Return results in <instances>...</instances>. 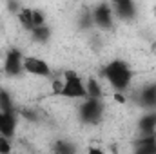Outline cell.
Listing matches in <instances>:
<instances>
[{
    "label": "cell",
    "mask_w": 156,
    "mask_h": 154,
    "mask_svg": "<svg viewBox=\"0 0 156 154\" xmlns=\"http://www.w3.org/2000/svg\"><path fill=\"white\" fill-rule=\"evenodd\" d=\"M18 22L22 24L24 29L31 31L35 27V24H33V9L31 7H20L18 9Z\"/></svg>",
    "instance_id": "11"
},
{
    "label": "cell",
    "mask_w": 156,
    "mask_h": 154,
    "mask_svg": "<svg viewBox=\"0 0 156 154\" xmlns=\"http://www.w3.org/2000/svg\"><path fill=\"white\" fill-rule=\"evenodd\" d=\"M109 2H116V0H109Z\"/></svg>",
    "instance_id": "20"
},
{
    "label": "cell",
    "mask_w": 156,
    "mask_h": 154,
    "mask_svg": "<svg viewBox=\"0 0 156 154\" xmlns=\"http://www.w3.org/2000/svg\"><path fill=\"white\" fill-rule=\"evenodd\" d=\"M85 89H87V96H91V98H102V89H100V85H98V82L94 78H89Z\"/></svg>",
    "instance_id": "15"
},
{
    "label": "cell",
    "mask_w": 156,
    "mask_h": 154,
    "mask_svg": "<svg viewBox=\"0 0 156 154\" xmlns=\"http://www.w3.org/2000/svg\"><path fill=\"white\" fill-rule=\"evenodd\" d=\"M0 111H4V113H15L11 96H9V93L4 91V89H0Z\"/></svg>",
    "instance_id": "14"
},
{
    "label": "cell",
    "mask_w": 156,
    "mask_h": 154,
    "mask_svg": "<svg viewBox=\"0 0 156 154\" xmlns=\"http://www.w3.org/2000/svg\"><path fill=\"white\" fill-rule=\"evenodd\" d=\"M93 20L98 27L102 29H111L113 27V7L105 2L98 4L93 11Z\"/></svg>",
    "instance_id": "5"
},
{
    "label": "cell",
    "mask_w": 156,
    "mask_h": 154,
    "mask_svg": "<svg viewBox=\"0 0 156 154\" xmlns=\"http://www.w3.org/2000/svg\"><path fill=\"white\" fill-rule=\"evenodd\" d=\"M138 129L144 132V134H153L156 129V113H149L145 114L140 121H138Z\"/></svg>",
    "instance_id": "10"
},
{
    "label": "cell",
    "mask_w": 156,
    "mask_h": 154,
    "mask_svg": "<svg viewBox=\"0 0 156 154\" xmlns=\"http://www.w3.org/2000/svg\"><path fill=\"white\" fill-rule=\"evenodd\" d=\"M16 131V120H15V113H4L0 111V134L11 138Z\"/></svg>",
    "instance_id": "7"
},
{
    "label": "cell",
    "mask_w": 156,
    "mask_h": 154,
    "mask_svg": "<svg viewBox=\"0 0 156 154\" xmlns=\"http://www.w3.org/2000/svg\"><path fill=\"white\" fill-rule=\"evenodd\" d=\"M115 102H118V103H125V96L122 94V91H118L116 94H115Z\"/></svg>",
    "instance_id": "19"
},
{
    "label": "cell",
    "mask_w": 156,
    "mask_h": 154,
    "mask_svg": "<svg viewBox=\"0 0 156 154\" xmlns=\"http://www.w3.org/2000/svg\"><path fill=\"white\" fill-rule=\"evenodd\" d=\"M140 102H142L144 107L154 109L156 107V83H151V85L144 87V91L140 93Z\"/></svg>",
    "instance_id": "9"
},
{
    "label": "cell",
    "mask_w": 156,
    "mask_h": 154,
    "mask_svg": "<svg viewBox=\"0 0 156 154\" xmlns=\"http://www.w3.org/2000/svg\"><path fill=\"white\" fill-rule=\"evenodd\" d=\"M113 4H115V9H116V13H118L120 18L129 20V18H133L134 13H136L133 0H116V2H113Z\"/></svg>",
    "instance_id": "8"
},
{
    "label": "cell",
    "mask_w": 156,
    "mask_h": 154,
    "mask_svg": "<svg viewBox=\"0 0 156 154\" xmlns=\"http://www.w3.org/2000/svg\"><path fill=\"white\" fill-rule=\"evenodd\" d=\"M56 151H58V152H73L75 149H73V147H69V145H66L64 142H60V143L56 145Z\"/></svg>",
    "instance_id": "18"
},
{
    "label": "cell",
    "mask_w": 156,
    "mask_h": 154,
    "mask_svg": "<svg viewBox=\"0 0 156 154\" xmlns=\"http://www.w3.org/2000/svg\"><path fill=\"white\" fill-rule=\"evenodd\" d=\"M80 111V120L83 123H98L100 118H102V103H100V98H91L87 96L85 102L82 103V107L78 109Z\"/></svg>",
    "instance_id": "3"
},
{
    "label": "cell",
    "mask_w": 156,
    "mask_h": 154,
    "mask_svg": "<svg viewBox=\"0 0 156 154\" xmlns=\"http://www.w3.org/2000/svg\"><path fill=\"white\" fill-rule=\"evenodd\" d=\"M31 37L35 42H38V44H44V42H47L49 37H51V29L44 24V26H38V27H33L31 29Z\"/></svg>",
    "instance_id": "13"
},
{
    "label": "cell",
    "mask_w": 156,
    "mask_h": 154,
    "mask_svg": "<svg viewBox=\"0 0 156 154\" xmlns=\"http://www.w3.org/2000/svg\"><path fill=\"white\" fill-rule=\"evenodd\" d=\"M24 58L18 49H9L5 53V62H4V71L7 76H18L20 71L24 69Z\"/></svg>",
    "instance_id": "4"
},
{
    "label": "cell",
    "mask_w": 156,
    "mask_h": 154,
    "mask_svg": "<svg viewBox=\"0 0 156 154\" xmlns=\"http://www.w3.org/2000/svg\"><path fill=\"white\" fill-rule=\"evenodd\" d=\"M22 64H24V71H27L29 75H35V76H51V67L42 58L26 56Z\"/></svg>",
    "instance_id": "6"
},
{
    "label": "cell",
    "mask_w": 156,
    "mask_h": 154,
    "mask_svg": "<svg viewBox=\"0 0 156 154\" xmlns=\"http://www.w3.org/2000/svg\"><path fill=\"white\" fill-rule=\"evenodd\" d=\"M33 24H35V27L45 24V16H44V13H40L38 9H33Z\"/></svg>",
    "instance_id": "16"
},
{
    "label": "cell",
    "mask_w": 156,
    "mask_h": 154,
    "mask_svg": "<svg viewBox=\"0 0 156 154\" xmlns=\"http://www.w3.org/2000/svg\"><path fill=\"white\" fill-rule=\"evenodd\" d=\"M104 78H107V82L116 89V91H125L129 85H131V80H133V71L131 67L122 62V60H113L109 62L104 71H102Z\"/></svg>",
    "instance_id": "1"
},
{
    "label": "cell",
    "mask_w": 156,
    "mask_h": 154,
    "mask_svg": "<svg viewBox=\"0 0 156 154\" xmlns=\"http://www.w3.org/2000/svg\"><path fill=\"white\" fill-rule=\"evenodd\" d=\"M9 151H11V143H9V138L0 134V154H5V152H9Z\"/></svg>",
    "instance_id": "17"
},
{
    "label": "cell",
    "mask_w": 156,
    "mask_h": 154,
    "mask_svg": "<svg viewBox=\"0 0 156 154\" xmlns=\"http://www.w3.org/2000/svg\"><path fill=\"white\" fill-rule=\"evenodd\" d=\"M60 96L78 98V100H85L87 98V89H85L83 82L80 80V76L75 71H66L64 73V82H62Z\"/></svg>",
    "instance_id": "2"
},
{
    "label": "cell",
    "mask_w": 156,
    "mask_h": 154,
    "mask_svg": "<svg viewBox=\"0 0 156 154\" xmlns=\"http://www.w3.org/2000/svg\"><path fill=\"white\" fill-rule=\"evenodd\" d=\"M136 151H138V152H144V154L156 152V138L153 134H147L144 140H140V142L136 143Z\"/></svg>",
    "instance_id": "12"
}]
</instances>
